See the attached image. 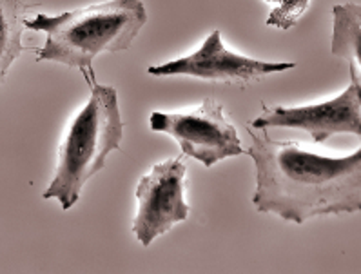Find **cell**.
<instances>
[{"mask_svg":"<svg viewBox=\"0 0 361 274\" xmlns=\"http://www.w3.org/2000/svg\"><path fill=\"white\" fill-rule=\"evenodd\" d=\"M252 129L289 127L307 131L312 140L323 144L334 135H361V86L348 84L347 89L327 102L300 107H264L251 122Z\"/></svg>","mask_w":361,"mask_h":274,"instance_id":"8992f818","label":"cell"},{"mask_svg":"<svg viewBox=\"0 0 361 274\" xmlns=\"http://www.w3.org/2000/svg\"><path fill=\"white\" fill-rule=\"evenodd\" d=\"M252 135L247 154L256 166L252 204L259 213L303 223L323 214L361 209V149L347 156H323L298 142Z\"/></svg>","mask_w":361,"mask_h":274,"instance_id":"6da1fadb","label":"cell"},{"mask_svg":"<svg viewBox=\"0 0 361 274\" xmlns=\"http://www.w3.org/2000/svg\"><path fill=\"white\" fill-rule=\"evenodd\" d=\"M26 0H0V82L22 53Z\"/></svg>","mask_w":361,"mask_h":274,"instance_id":"9c48e42d","label":"cell"},{"mask_svg":"<svg viewBox=\"0 0 361 274\" xmlns=\"http://www.w3.org/2000/svg\"><path fill=\"white\" fill-rule=\"evenodd\" d=\"M149 125L153 131L173 137L183 154L205 168L245 153L236 127L227 120L224 106L214 99H205L200 107L188 113L154 111Z\"/></svg>","mask_w":361,"mask_h":274,"instance_id":"277c9868","label":"cell"},{"mask_svg":"<svg viewBox=\"0 0 361 274\" xmlns=\"http://www.w3.org/2000/svg\"><path fill=\"white\" fill-rule=\"evenodd\" d=\"M145 24L142 0H109L62 15L40 13L24 22L27 30L46 33L37 62L71 68H91L100 53L126 51Z\"/></svg>","mask_w":361,"mask_h":274,"instance_id":"7a4b0ae2","label":"cell"},{"mask_svg":"<svg viewBox=\"0 0 361 274\" xmlns=\"http://www.w3.org/2000/svg\"><path fill=\"white\" fill-rule=\"evenodd\" d=\"M188 168L180 158L157 163L151 173L142 176L136 187V211L133 232L142 245H151L158 236L166 235L174 223L189 216V206L183 198Z\"/></svg>","mask_w":361,"mask_h":274,"instance_id":"5b68a950","label":"cell"},{"mask_svg":"<svg viewBox=\"0 0 361 274\" xmlns=\"http://www.w3.org/2000/svg\"><path fill=\"white\" fill-rule=\"evenodd\" d=\"M331 53L350 68V82L361 86V8L345 2L332 8Z\"/></svg>","mask_w":361,"mask_h":274,"instance_id":"ba28073f","label":"cell"},{"mask_svg":"<svg viewBox=\"0 0 361 274\" xmlns=\"http://www.w3.org/2000/svg\"><path fill=\"white\" fill-rule=\"evenodd\" d=\"M122 137L118 93L113 86L94 84L90 102L75 116L60 146L55 176L44 191V200L56 198L62 209H71L84 185L104 169L107 154L118 149Z\"/></svg>","mask_w":361,"mask_h":274,"instance_id":"3957f363","label":"cell"},{"mask_svg":"<svg viewBox=\"0 0 361 274\" xmlns=\"http://www.w3.org/2000/svg\"><path fill=\"white\" fill-rule=\"evenodd\" d=\"M294 62H264L229 51L221 42L220 31L214 30L192 55L153 66L147 69L153 77H192L200 80L247 84L271 73H281L294 68Z\"/></svg>","mask_w":361,"mask_h":274,"instance_id":"52a82bcc","label":"cell"}]
</instances>
